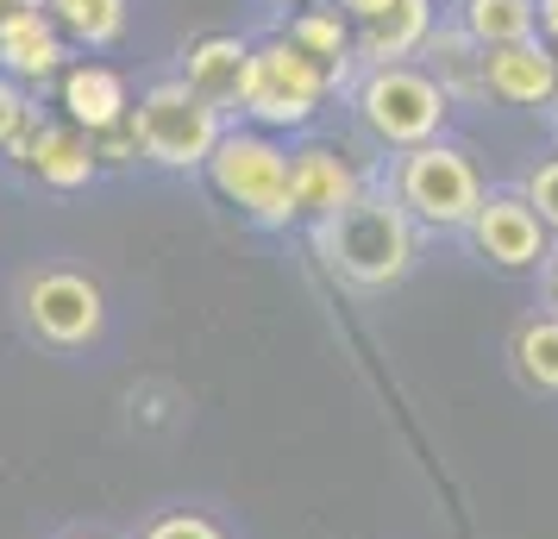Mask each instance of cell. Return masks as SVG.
Instances as JSON below:
<instances>
[{
    "label": "cell",
    "instance_id": "1",
    "mask_svg": "<svg viewBox=\"0 0 558 539\" xmlns=\"http://www.w3.org/2000/svg\"><path fill=\"white\" fill-rule=\"evenodd\" d=\"M314 252L345 289L383 295L414 270L421 257V226L408 220V207L396 201V188H364L352 207H339L332 220L314 226Z\"/></svg>",
    "mask_w": 558,
    "mask_h": 539
},
{
    "label": "cell",
    "instance_id": "2",
    "mask_svg": "<svg viewBox=\"0 0 558 539\" xmlns=\"http://www.w3.org/2000/svg\"><path fill=\"white\" fill-rule=\"evenodd\" d=\"M207 182L264 232H282L289 220H302L295 195H289V151L257 126H227V138L207 157Z\"/></svg>",
    "mask_w": 558,
    "mask_h": 539
},
{
    "label": "cell",
    "instance_id": "3",
    "mask_svg": "<svg viewBox=\"0 0 558 539\" xmlns=\"http://www.w3.org/2000/svg\"><path fill=\"white\" fill-rule=\"evenodd\" d=\"M357 120L364 132L389 145V151H421L439 138L446 126V113H452V95L427 76V70H414V63H389V70H364L357 82Z\"/></svg>",
    "mask_w": 558,
    "mask_h": 539
},
{
    "label": "cell",
    "instance_id": "4",
    "mask_svg": "<svg viewBox=\"0 0 558 539\" xmlns=\"http://www.w3.org/2000/svg\"><path fill=\"white\" fill-rule=\"evenodd\" d=\"M396 201L408 207V220L427 232H471V220H477L483 207V176L477 163L458 151V145H421V151H402L396 157Z\"/></svg>",
    "mask_w": 558,
    "mask_h": 539
},
{
    "label": "cell",
    "instance_id": "5",
    "mask_svg": "<svg viewBox=\"0 0 558 539\" xmlns=\"http://www.w3.org/2000/svg\"><path fill=\"white\" fill-rule=\"evenodd\" d=\"M132 126H138V145H145L151 163H163V170H207L214 145L227 138V113H214L189 82L170 76L138 95Z\"/></svg>",
    "mask_w": 558,
    "mask_h": 539
},
{
    "label": "cell",
    "instance_id": "6",
    "mask_svg": "<svg viewBox=\"0 0 558 539\" xmlns=\"http://www.w3.org/2000/svg\"><path fill=\"white\" fill-rule=\"evenodd\" d=\"M332 88V70L314 63L302 45L289 38H270V45H252V88H245V120L257 132H295L307 126L320 101Z\"/></svg>",
    "mask_w": 558,
    "mask_h": 539
},
{
    "label": "cell",
    "instance_id": "7",
    "mask_svg": "<svg viewBox=\"0 0 558 539\" xmlns=\"http://www.w3.org/2000/svg\"><path fill=\"white\" fill-rule=\"evenodd\" d=\"M20 320L51 352H88L107 333V295L82 270H32L20 283Z\"/></svg>",
    "mask_w": 558,
    "mask_h": 539
},
{
    "label": "cell",
    "instance_id": "8",
    "mask_svg": "<svg viewBox=\"0 0 558 539\" xmlns=\"http://www.w3.org/2000/svg\"><path fill=\"white\" fill-rule=\"evenodd\" d=\"M471 245L496 270H539L553 257L546 252V226L527 207V195H483L477 220H471Z\"/></svg>",
    "mask_w": 558,
    "mask_h": 539
},
{
    "label": "cell",
    "instance_id": "9",
    "mask_svg": "<svg viewBox=\"0 0 558 539\" xmlns=\"http://www.w3.org/2000/svg\"><path fill=\"white\" fill-rule=\"evenodd\" d=\"M13 163H26L38 182H51V188H82V182H95L101 170V157H95V138L82 126H57V120H32L20 138H13Z\"/></svg>",
    "mask_w": 558,
    "mask_h": 539
},
{
    "label": "cell",
    "instance_id": "10",
    "mask_svg": "<svg viewBox=\"0 0 558 539\" xmlns=\"http://www.w3.org/2000/svg\"><path fill=\"white\" fill-rule=\"evenodd\" d=\"M182 82H189L214 113H245V88H252V45H245V38H232V32L195 38V45H189V63H182Z\"/></svg>",
    "mask_w": 558,
    "mask_h": 539
},
{
    "label": "cell",
    "instance_id": "11",
    "mask_svg": "<svg viewBox=\"0 0 558 539\" xmlns=\"http://www.w3.org/2000/svg\"><path fill=\"white\" fill-rule=\"evenodd\" d=\"M289 195H295V213L302 220H332L339 207H352L364 195V182L357 170L345 163V151H332V145H302V151H289Z\"/></svg>",
    "mask_w": 558,
    "mask_h": 539
},
{
    "label": "cell",
    "instance_id": "12",
    "mask_svg": "<svg viewBox=\"0 0 558 539\" xmlns=\"http://www.w3.org/2000/svg\"><path fill=\"white\" fill-rule=\"evenodd\" d=\"M483 70H489V95L508 107H553L558 101V51L539 45V38L489 51Z\"/></svg>",
    "mask_w": 558,
    "mask_h": 539
},
{
    "label": "cell",
    "instance_id": "13",
    "mask_svg": "<svg viewBox=\"0 0 558 539\" xmlns=\"http://www.w3.org/2000/svg\"><path fill=\"white\" fill-rule=\"evenodd\" d=\"M427 38H433V0H389L377 20H364L357 57H364L371 70H389V63H402V57L427 51Z\"/></svg>",
    "mask_w": 558,
    "mask_h": 539
},
{
    "label": "cell",
    "instance_id": "14",
    "mask_svg": "<svg viewBox=\"0 0 558 539\" xmlns=\"http://www.w3.org/2000/svg\"><path fill=\"white\" fill-rule=\"evenodd\" d=\"M63 113H70V126H82L88 138L126 126L132 120L126 82L113 76V70H101V63H76V70L63 76Z\"/></svg>",
    "mask_w": 558,
    "mask_h": 539
},
{
    "label": "cell",
    "instance_id": "15",
    "mask_svg": "<svg viewBox=\"0 0 558 539\" xmlns=\"http://www.w3.org/2000/svg\"><path fill=\"white\" fill-rule=\"evenodd\" d=\"M57 70H63V32H57L51 13H32V20L0 26V76L51 82Z\"/></svg>",
    "mask_w": 558,
    "mask_h": 539
},
{
    "label": "cell",
    "instance_id": "16",
    "mask_svg": "<svg viewBox=\"0 0 558 539\" xmlns=\"http://www.w3.org/2000/svg\"><path fill=\"white\" fill-rule=\"evenodd\" d=\"M427 57H433V82L446 88V95H464V101H477V95H489V51H483L477 38L464 26H433V38H427Z\"/></svg>",
    "mask_w": 558,
    "mask_h": 539
},
{
    "label": "cell",
    "instance_id": "17",
    "mask_svg": "<svg viewBox=\"0 0 558 539\" xmlns=\"http://www.w3.org/2000/svg\"><path fill=\"white\" fill-rule=\"evenodd\" d=\"M508 364L533 395H558V314H533L508 339Z\"/></svg>",
    "mask_w": 558,
    "mask_h": 539
},
{
    "label": "cell",
    "instance_id": "18",
    "mask_svg": "<svg viewBox=\"0 0 558 539\" xmlns=\"http://www.w3.org/2000/svg\"><path fill=\"white\" fill-rule=\"evenodd\" d=\"M539 26V0H464V32L477 38L483 51L521 45Z\"/></svg>",
    "mask_w": 558,
    "mask_h": 539
},
{
    "label": "cell",
    "instance_id": "19",
    "mask_svg": "<svg viewBox=\"0 0 558 539\" xmlns=\"http://www.w3.org/2000/svg\"><path fill=\"white\" fill-rule=\"evenodd\" d=\"M45 13L57 20L63 38H76L88 51H107L126 32V0H45Z\"/></svg>",
    "mask_w": 558,
    "mask_h": 539
},
{
    "label": "cell",
    "instance_id": "20",
    "mask_svg": "<svg viewBox=\"0 0 558 539\" xmlns=\"http://www.w3.org/2000/svg\"><path fill=\"white\" fill-rule=\"evenodd\" d=\"M282 38H289V45H302L314 63H327L332 82H345V70H352V32H345L339 13H295Z\"/></svg>",
    "mask_w": 558,
    "mask_h": 539
},
{
    "label": "cell",
    "instance_id": "21",
    "mask_svg": "<svg viewBox=\"0 0 558 539\" xmlns=\"http://www.w3.org/2000/svg\"><path fill=\"white\" fill-rule=\"evenodd\" d=\"M138 539H232L214 514H195V509H170L157 514V520H145L138 527Z\"/></svg>",
    "mask_w": 558,
    "mask_h": 539
},
{
    "label": "cell",
    "instance_id": "22",
    "mask_svg": "<svg viewBox=\"0 0 558 539\" xmlns=\"http://www.w3.org/2000/svg\"><path fill=\"white\" fill-rule=\"evenodd\" d=\"M521 195H527V207L539 213V226L558 232V157H539L527 170V182H521Z\"/></svg>",
    "mask_w": 558,
    "mask_h": 539
},
{
    "label": "cell",
    "instance_id": "23",
    "mask_svg": "<svg viewBox=\"0 0 558 539\" xmlns=\"http://www.w3.org/2000/svg\"><path fill=\"white\" fill-rule=\"evenodd\" d=\"M26 126H32V107H26V95H20V82L0 76V151H13V138Z\"/></svg>",
    "mask_w": 558,
    "mask_h": 539
},
{
    "label": "cell",
    "instance_id": "24",
    "mask_svg": "<svg viewBox=\"0 0 558 539\" xmlns=\"http://www.w3.org/2000/svg\"><path fill=\"white\" fill-rule=\"evenodd\" d=\"M95 157H101V163H138V157H145V145H138V126H113V132H101V138H95Z\"/></svg>",
    "mask_w": 558,
    "mask_h": 539
},
{
    "label": "cell",
    "instance_id": "25",
    "mask_svg": "<svg viewBox=\"0 0 558 539\" xmlns=\"http://www.w3.org/2000/svg\"><path fill=\"white\" fill-rule=\"evenodd\" d=\"M32 13H45V0H0V26H13V20H32Z\"/></svg>",
    "mask_w": 558,
    "mask_h": 539
},
{
    "label": "cell",
    "instance_id": "26",
    "mask_svg": "<svg viewBox=\"0 0 558 539\" xmlns=\"http://www.w3.org/2000/svg\"><path fill=\"white\" fill-rule=\"evenodd\" d=\"M339 7H345V13H352L357 26H364V20H377V13L389 7V0H339Z\"/></svg>",
    "mask_w": 558,
    "mask_h": 539
},
{
    "label": "cell",
    "instance_id": "27",
    "mask_svg": "<svg viewBox=\"0 0 558 539\" xmlns=\"http://www.w3.org/2000/svg\"><path fill=\"white\" fill-rule=\"evenodd\" d=\"M539 26H546V38L558 45V0H539Z\"/></svg>",
    "mask_w": 558,
    "mask_h": 539
},
{
    "label": "cell",
    "instance_id": "28",
    "mask_svg": "<svg viewBox=\"0 0 558 539\" xmlns=\"http://www.w3.org/2000/svg\"><path fill=\"white\" fill-rule=\"evenodd\" d=\"M546 302H553V314H558V252L546 257Z\"/></svg>",
    "mask_w": 558,
    "mask_h": 539
},
{
    "label": "cell",
    "instance_id": "29",
    "mask_svg": "<svg viewBox=\"0 0 558 539\" xmlns=\"http://www.w3.org/2000/svg\"><path fill=\"white\" fill-rule=\"evenodd\" d=\"M63 539H113V534H88V527H76V534H63Z\"/></svg>",
    "mask_w": 558,
    "mask_h": 539
},
{
    "label": "cell",
    "instance_id": "30",
    "mask_svg": "<svg viewBox=\"0 0 558 539\" xmlns=\"http://www.w3.org/2000/svg\"><path fill=\"white\" fill-rule=\"evenodd\" d=\"M277 7H302V0H277Z\"/></svg>",
    "mask_w": 558,
    "mask_h": 539
},
{
    "label": "cell",
    "instance_id": "31",
    "mask_svg": "<svg viewBox=\"0 0 558 539\" xmlns=\"http://www.w3.org/2000/svg\"><path fill=\"white\" fill-rule=\"evenodd\" d=\"M553 51H558V45H553Z\"/></svg>",
    "mask_w": 558,
    "mask_h": 539
}]
</instances>
